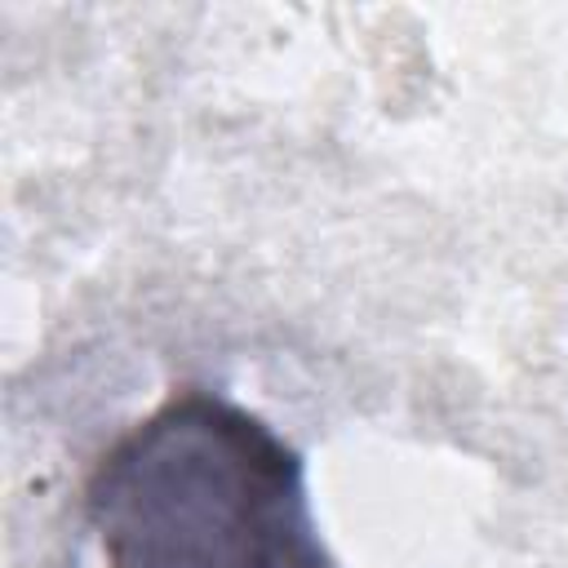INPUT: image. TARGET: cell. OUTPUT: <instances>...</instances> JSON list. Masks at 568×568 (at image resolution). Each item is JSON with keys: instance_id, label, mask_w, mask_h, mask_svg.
<instances>
[{"instance_id": "1", "label": "cell", "mask_w": 568, "mask_h": 568, "mask_svg": "<svg viewBox=\"0 0 568 568\" xmlns=\"http://www.w3.org/2000/svg\"><path fill=\"white\" fill-rule=\"evenodd\" d=\"M84 519L102 568H333L302 453L253 408L200 386L98 453Z\"/></svg>"}]
</instances>
